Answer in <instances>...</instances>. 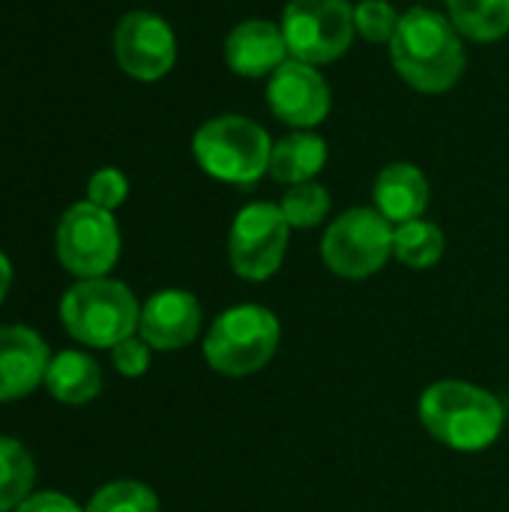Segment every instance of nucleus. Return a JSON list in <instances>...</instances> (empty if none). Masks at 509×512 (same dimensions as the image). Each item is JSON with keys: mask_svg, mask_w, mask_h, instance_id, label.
<instances>
[{"mask_svg": "<svg viewBox=\"0 0 509 512\" xmlns=\"http://www.w3.org/2000/svg\"><path fill=\"white\" fill-rule=\"evenodd\" d=\"M390 57L402 81L429 96L456 87L468 63L462 33L453 27L450 15L429 6H411L402 12L399 30L390 42Z\"/></svg>", "mask_w": 509, "mask_h": 512, "instance_id": "1", "label": "nucleus"}, {"mask_svg": "<svg viewBox=\"0 0 509 512\" xmlns=\"http://www.w3.org/2000/svg\"><path fill=\"white\" fill-rule=\"evenodd\" d=\"M420 420L426 432L456 453L489 450L504 432V405L483 387L468 381H438L420 396Z\"/></svg>", "mask_w": 509, "mask_h": 512, "instance_id": "2", "label": "nucleus"}, {"mask_svg": "<svg viewBox=\"0 0 509 512\" xmlns=\"http://www.w3.org/2000/svg\"><path fill=\"white\" fill-rule=\"evenodd\" d=\"M273 138L243 114H219L198 126L192 156L204 174L231 186H255L270 171Z\"/></svg>", "mask_w": 509, "mask_h": 512, "instance_id": "3", "label": "nucleus"}, {"mask_svg": "<svg viewBox=\"0 0 509 512\" xmlns=\"http://www.w3.org/2000/svg\"><path fill=\"white\" fill-rule=\"evenodd\" d=\"M60 318L69 336L90 348H114L138 330L141 306L135 294L114 279H81L66 291Z\"/></svg>", "mask_w": 509, "mask_h": 512, "instance_id": "4", "label": "nucleus"}, {"mask_svg": "<svg viewBox=\"0 0 509 512\" xmlns=\"http://www.w3.org/2000/svg\"><path fill=\"white\" fill-rule=\"evenodd\" d=\"M279 318L264 306H234L222 312L207 339H204V357L210 369L228 378H246L264 369L276 348H279Z\"/></svg>", "mask_w": 509, "mask_h": 512, "instance_id": "5", "label": "nucleus"}, {"mask_svg": "<svg viewBox=\"0 0 509 512\" xmlns=\"http://www.w3.org/2000/svg\"><path fill=\"white\" fill-rule=\"evenodd\" d=\"M393 231V222H387L375 207H351L321 240L324 264L342 279H369L390 261Z\"/></svg>", "mask_w": 509, "mask_h": 512, "instance_id": "6", "label": "nucleus"}, {"mask_svg": "<svg viewBox=\"0 0 509 512\" xmlns=\"http://www.w3.org/2000/svg\"><path fill=\"white\" fill-rule=\"evenodd\" d=\"M282 33L294 60L333 63L357 36L354 6L348 0H291L282 12Z\"/></svg>", "mask_w": 509, "mask_h": 512, "instance_id": "7", "label": "nucleus"}, {"mask_svg": "<svg viewBox=\"0 0 509 512\" xmlns=\"http://www.w3.org/2000/svg\"><path fill=\"white\" fill-rule=\"evenodd\" d=\"M57 258L78 279L105 276L120 258V231L111 210L90 201L72 204L57 225Z\"/></svg>", "mask_w": 509, "mask_h": 512, "instance_id": "8", "label": "nucleus"}, {"mask_svg": "<svg viewBox=\"0 0 509 512\" xmlns=\"http://www.w3.org/2000/svg\"><path fill=\"white\" fill-rule=\"evenodd\" d=\"M291 225L285 222L279 204L255 201L246 204L228 234V258L240 279L267 282L285 261Z\"/></svg>", "mask_w": 509, "mask_h": 512, "instance_id": "9", "label": "nucleus"}, {"mask_svg": "<svg viewBox=\"0 0 509 512\" xmlns=\"http://www.w3.org/2000/svg\"><path fill=\"white\" fill-rule=\"evenodd\" d=\"M114 57L129 78L159 81L177 63V36L162 15L135 9L114 27Z\"/></svg>", "mask_w": 509, "mask_h": 512, "instance_id": "10", "label": "nucleus"}, {"mask_svg": "<svg viewBox=\"0 0 509 512\" xmlns=\"http://www.w3.org/2000/svg\"><path fill=\"white\" fill-rule=\"evenodd\" d=\"M267 105L291 129H315L330 114V84L318 66L288 57L267 78Z\"/></svg>", "mask_w": 509, "mask_h": 512, "instance_id": "11", "label": "nucleus"}, {"mask_svg": "<svg viewBox=\"0 0 509 512\" xmlns=\"http://www.w3.org/2000/svg\"><path fill=\"white\" fill-rule=\"evenodd\" d=\"M138 333L156 351H180L192 345L201 333V306L195 294L180 288L153 294L141 309Z\"/></svg>", "mask_w": 509, "mask_h": 512, "instance_id": "12", "label": "nucleus"}, {"mask_svg": "<svg viewBox=\"0 0 509 512\" xmlns=\"http://www.w3.org/2000/svg\"><path fill=\"white\" fill-rule=\"evenodd\" d=\"M288 42L282 24L249 18L237 24L225 39V63L243 78H270L288 60Z\"/></svg>", "mask_w": 509, "mask_h": 512, "instance_id": "13", "label": "nucleus"}, {"mask_svg": "<svg viewBox=\"0 0 509 512\" xmlns=\"http://www.w3.org/2000/svg\"><path fill=\"white\" fill-rule=\"evenodd\" d=\"M48 345L30 327H0V402L24 399L45 381Z\"/></svg>", "mask_w": 509, "mask_h": 512, "instance_id": "14", "label": "nucleus"}, {"mask_svg": "<svg viewBox=\"0 0 509 512\" xmlns=\"http://www.w3.org/2000/svg\"><path fill=\"white\" fill-rule=\"evenodd\" d=\"M372 198H375V210L387 222L405 225V222L423 219L429 207V180L417 165L393 162L375 177Z\"/></svg>", "mask_w": 509, "mask_h": 512, "instance_id": "15", "label": "nucleus"}, {"mask_svg": "<svg viewBox=\"0 0 509 512\" xmlns=\"http://www.w3.org/2000/svg\"><path fill=\"white\" fill-rule=\"evenodd\" d=\"M327 141L309 129H297L279 141H273V153H270V177L285 183V186H297V183H309L315 180L324 165H327Z\"/></svg>", "mask_w": 509, "mask_h": 512, "instance_id": "16", "label": "nucleus"}, {"mask_svg": "<svg viewBox=\"0 0 509 512\" xmlns=\"http://www.w3.org/2000/svg\"><path fill=\"white\" fill-rule=\"evenodd\" d=\"M45 387L63 405H84L99 396L102 372L93 357L81 351H63L48 363Z\"/></svg>", "mask_w": 509, "mask_h": 512, "instance_id": "17", "label": "nucleus"}, {"mask_svg": "<svg viewBox=\"0 0 509 512\" xmlns=\"http://www.w3.org/2000/svg\"><path fill=\"white\" fill-rule=\"evenodd\" d=\"M453 27L474 42H498L509 33V0H447Z\"/></svg>", "mask_w": 509, "mask_h": 512, "instance_id": "18", "label": "nucleus"}, {"mask_svg": "<svg viewBox=\"0 0 509 512\" xmlns=\"http://www.w3.org/2000/svg\"><path fill=\"white\" fill-rule=\"evenodd\" d=\"M444 249H447V240L435 222L414 219V222L396 225V231H393V255L405 267L429 270L444 258Z\"/></svg>", "mask_w": 509, "mask_h": 512, "instance_id": "19", "label": "nucleus"}, {"mask_svg": "<svg viewBox=\"0 0 509 512\" xmlns=\"http://www.w3.org/2000/svg\"><path fill=\"white\" fill-rule=\"evenodd\" d=\"M33 477L30 453L12 438H0V512L18 510L30 498Z\"/></svg>", "mask_w": 509, "mask_h": 512, "instance_id": "20", "label": "nucleus"}, {"mask_svg": "<svg viewBox=\"0 0 509 512\" xmlns=\"http://www.w3.org/2000/svg\"><path fill=\"white\" fill-rule=\"evenodd\" d=\"M330 204H333L330 192L321 183L309 180V183L288 186L282 201H279V210L291 228H315L327 219Z\"/></svg>", "mask_w": 509, "mask_h": 512, "instance_id": "21", "label": "nucleus"}, {"mask_svg": "<svg viewBox=\"0 0 509 512\" xmlns=\"http://www.w3.org/2000/svg\"><path fill=\"white\" fill-rule=\"evenodd\" d=\"M84 512H159V498L144 483L117 480L102 486Z\"/></svg>", "mask_w": 509, "mask_h": 512, "instance_id": "22", "label": "nucleus"}, {"mask_svg": "<svg viewBox=\"0 0 509 512\" xmlns=\"http://www.w3.org/2000/svg\"><path fill=\"white\" fill-rule=\"evenodd\" d=\"M399 12L387 0H363L354 6V27L372 45H390L399 30Z\"/></svg>", "mask_w": 509, "mask_h": 512, "instance_id": "23", "label": "nucleus"}, {"mask_svg": "<svg viewBox=\"0 0 509 512\" xmlns=\"http://www.w3.org/2000/svg\"><path fill=\"white\" fill-rule=\"evenodd\" d=\"M129 195V180L120 168H99L87 183V201L102 210H117Z\"/></svg>", "mask_w": 509, "mask_h": 512, "instance_id": "24", "label": "nucleus"}, {"mask_svg": "<svg viewBox=\"0 0 509 512\" xmlns=\"http://www.w3.org/2000/svg\"><path fill=\"white\" fill-rule=\"evenodd\" d=\"M111 360H114V369L123 375V378H141L147 369H150V345L144 339H123L120 345L111 348Z\"/></svg>", "mask_w": 509, "mask_h": 512, "instance_id": "25", "label": "nucleus"}, {"mask_svg": "<svg viewBox=\"0 0 509 512\" xmlns=\"http://www.w3.org/2000/svg\"><path fill=\"white\" fill-rule=\"evenodd\" d=\"M15 512H84L75 501L57 495V492H39V495H30L21 507Z\"/></svg>", "mask_w": 509, "mask_h": 512, "instance_id": "26", "label": "nucleus"}, {"mask_svg": "<svg viewBox=\"0 0 509 512\" xmlns=\"http://www.w3.org/2000/svg\"><path fill=\"white\" fill-rule=\"evenodd\" d=\"M9 282H12V267H9L6 255L0 252V303H3V297L9 291Z\"/></svg>", "mask_w": 509, "mask_h": 512, "instance_id": "27", "label": "nucleus"}]
</instances>
